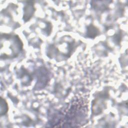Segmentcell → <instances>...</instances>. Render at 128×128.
Listing matches in <instances>:
<instances>
[{
  "label": "cell",
  "mask_w": 128,
  "mask_h": 128,
  "mask_svg": "<svg viewBox=\"0 0 128 128\" xmlns=\"http://www.w3.org/2000/svg\"><path fill=\"white\" fill-rule=\"evenodd\" d=\"M88 98L76 95L61 108L49 112L47 124L50 127H82L88 122Z\"/></svg>",
  "instance_id": "6da1fadb"
},
{
  "label": "cell",
  "mask_w": 128,
  "mask_h": 128,
  "mask_svg": "<svg viewBox=\"0 0 128 128\" xmlns=\"http://www.w3.org/2000/svg\"><path fill=\"white\" fill-rule=\"evenodd\" d=\"M0 41L1 60L16 58L24 50L23 42L17 34L1 33Z\"/></svg>",
  "instance_id": "7a4b0ae2"
},
{
  "label": "cell",
  "mask_w": 128,
  "mask_h": 128,
  "mask_svg": "<svg viewBox=\"0 0 128 128\" xmlns=\"http://www.w3.org/2000/svg\"><path fill=\"white\" fill-rule=\"evenodd\" d=\"M108 90L107 88L100 92H96L92 102V111L94 116H98L106 108V101L109 98Z\"/></svg>",
  "instance_id": "3957f363"
},
{
  "label": "cell",
  "mask_w": 128,
  "mask_h": 128,
  "mask_svg": "<svg viewBox=\"0 0 128 128\" xmlns=\"http://www.w3.org/2000/svg\"><path fill=\"white\" fill-rule=\"evenodd\" d=\"M36 78V82L34 89L40 90L45 88L49 83L50 78V73L48 68L44 66L38 68L34 72Z\"/></svg>",
  "instance_id": "277c9868"
},
{
  "label": "cell",
  "mask_w": 128,
  "mask_h": 128,
  "mask_svg": "<svg viewBox=\"0 0 128 128\" xmlns=\"http://www.w3.org/2000/svg\"><path fill=\"white\" fill-rule=\"evenodd\" d=\"M24 2L23 8L22 20L24 22H26L33 17L36 9L34 1H26Z\"/></svg>",
  "instance_id": "5b68a950"
},
{
  "label": "cell",
  "mask_w": 128,
  "mask_h": 128,
  "mask_svg": "<svg viewBox=\"0 0 128 128\" xmlns=\"http://www.w3.org/2000/svg\"><path fill=\"white\" fill-rule=\"evenodd\" d=\"M17 76L22 80V84L24 86H28L33 80L34 74H30L24 68H20L17 72Z\"/></svg>",
  "instance_id": "8992f818"
},
{
  "label": "cell",
  "mask_w": 128,
  "mask_h": 128,
  "mask_svg": "<svg viewBox=\"0 0 128 128\" xmlns=\"http://www.w3.org/2000/svg\"><path fill=\"white\" fill-rule=\"evenodd\" d=\"M100 34V29L93 24H90L86 26L85 36L86 38L94 39Z\"/></svg>",
  "instance_id": "52a82bcc"
},
{
  "label": "cell",
  "mask_w": 128,
  "mask_h": 128,
  "mask_svg": "<svg viewBox=\"0 0 128 128\" xmlns=\"http://www.w3.org/2000/svg\"><path fill=\"white\" fill-rule=\"evenodd\" d=\"M112 2V1H92L90 5L96 10L104 12L108 8L110 4Z\"/></svg>",
  "instance_id": "ba28073f"
},
{
  "label": "cell",
  "mask_w": 128,
  "mask_h": 128,
  "mask_svg": "<svg viewBox=\"0 0 128 128\" xmlns=\"http://www.w3.org/2000/svg\"><path fill=\"white\" fill-rule=\"evenodd\" d=\"M0 116H2L6 115L8 111V105L6 99L4 98L2 96H0Z\"/></svg>",
  "instance_id": "9c48e42d"
},
{
  "label": "cell",
  "mask_w": 128,
  "mask_h": 128,
  "mask_svg": "<svg viewBox=\"0 0 128 128\" xmlns=\"http://www.w3.org/2000/svg\"><path fill=\"white\" fill-rule=\"evenodd\" d=\"M120 36H121V34H120V33H118V34H116V36H114L115 38H114V40H115L116 41V44H120V40H121V38H120Z\"/></svg>",
  "instance_id": "30bf717a"
}]
</instances>
